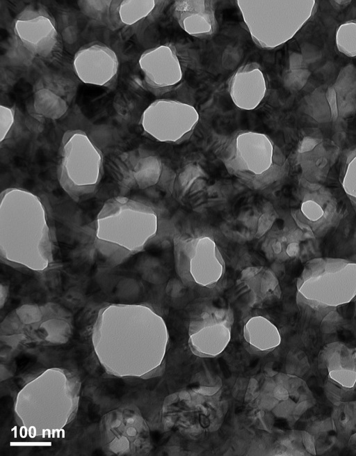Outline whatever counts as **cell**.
<instances>
[{
	"label": "cell",
	"instance_id": "cell-1",
	"mask_svg": "<svg viewBox=\"0 0 356 456\" xmlns=\"http://www.w3.org/2000/svg\"><path fill=\"white\" fill-rule=\"evenodd\" d=\"M54 232L45 201L21 187L1 193L0 251L6 261L46 269L53 261Z\"/></svg>",
	"mask_w": 356,
	"mask_h": 456
},
{
	"label": "cell",
	"instance_id": "cell-2",
	"mask_svg": "<svg viewBox=\"0 0 356 456\" xmlns=\"http://www.w3.org/2000/svg\"><path fill=\"white\" fill-rule=\"evenodd\" d=\"M159 217L147 202L118 196L104 203L94 223L97 255L118 264L143 251L158 234Z\"/></svg>",
	"mask_w": 356,
	"mask_h": 456
},
{
	"label": "cell",
	"instance_id": "cell-3",
	"mask_svg": "<svg viewBox=\"0 0 356 456\" xmlns=\"http://www.w3.org/2000/svg\"><path fill=\"white\" fill-rule=\"evenodd\" d=\"M297 301L321 311L347 304L356 298V262L316 258L307 262L296 282Z\"/></svg>",
	"mask_w": 356,
	"mask_h": 456
},
{
	"label": "cell",
	"instance_id": "cell-4",
	"mask_svg": "<svg viewBox=\"0 0 356 456\" xmlns=\"http://www.w3.org/2000/svg\"><path fill=\"white\" fill-rule=\"evenodd\" d=\"M104 174V157L88 134L80 129L66 132L58 150L56 175L63 191L76 202L98 191Z\"/></svg>",
	"mask_w": 356,
	"mask_h": 456
},
{
	"label": "cell",
	"instance_id": "cell-5",
	"mask_svg": "<svg viewBox=\"0 0 356 456\" xmlns=\"http://www.w3.org/2000/svg\"><path fill=\"white\" fill-rule=\"evenodd\" d=\"M252 40L273 49L290 40L308 21L314 1H237Z\"/></svg>",
	"mask_w": 356,
	"mask_h": 456
},
{
	"label": "cell",
	"instance_id": "cell-6",
	"mask_svg": "<svg viewBox=\"0 0 356 456\" xmlns=\"http://www.w3.org/2000/svg\"><path fill=\"white\" fill-rule=\"evenodd\" d=\"M223 162L227 171L254 189L272 185L284 174V161L265 134L243 131L228 143Z\"/></svg>",
	"mask_w": 356,
	"mask_h": 456
},
{
	"label": "cell",
	"instance_id": "cell-7",
	"mask_svg": "<svg viewBox=\"0 0 356 456\" xmlns=\"http://www.w3.org/2000/svg\"><path fill=\"white\" fill-rule=\"evenodd\" d=\"M176 272L186 285L212 290L223 281L225 261L215 239L207 235L174 238Z\"/></svg>",
	"mask_w": 356,
	"mask_h": 456
},
{
	"label": "cell",
	"instance_id": "cell-8",
	"mask_svg": "<svg viewBox=\"0 0 356 456\" xmlns=\"http://www.w3.org/2000/svg\"><path fill=\"white\" fill-rule=\"evenodd\" d=\"M200 119L192 105L172 100H157L143 112L140 125L149 137L165 143H178L190 136Z\"/></svg>",
	"mask_w": 356,
	"mask_h": 456
},
{
	"label": "cell",
	"instance_id": "cell-9",
	"mask_svg": "<svg viewBox=\"0 0 356 456\" xmlns=\"http://www.w3.org/2000/svg\"><path fill=\"white\" fill-rule=\"evenodd\" d=\"M13 32L18 45L37 58H52L60 49L56 22L41 6H27L20 11L13 20Z\"/></svg>",
	"mask_w": 356,
	"mask_h": 456
},
{
	"label": "cell",
	"instance_id": "cell-10",
	"mask_svg": "<svg viewBox=\"0 0 356 456\" xmlns=\"http://www.w3.org/2000/svg\"><path fill=\"white\" fill-rule=\"evenodd\" d=\"M233 315L229 309L211 308L202 312L190 323L188 345L201 357L222 353L231 339Z\"/></svg>",
	"mask_w": 356,
	"mask_h": 456
},
{
	"label": "cell",
	"instance_id": "cell-11",
	"mask_svg": "<svg viewBox=\"0 0 356 456\" xmlns=\"http://www.w3.org/2000/svg\"><path fill=\"white\" fill-rule=\"evenodd\" d=\"M72 63L79 80L97 86H111L119 70L117 54L101 42L90 43L80 48L75 53Z\"/></svg>",
	"mask_w": 356,
	"mask_h": 456
},
{
	"label": "cell",
	"instance_id": "cell-12",
	"mask_svg": "<svg viewBox=\"0 0 356 456\" xmlns=\"http://www.w3.org/2000/svg\"><path fill=\"white\" fill-rule=\"evenodd\" d=\"M138 68L145 85L151 89L164 91L177 85L183 70L176 49L171 45H161L144 52Z\"/></svg>",
	"mask_w": 356,
	"mask_h": 456
},
{
	"label": "cell",
	"instance_id": "cell-13",
	"mask_svg": "<svg viewBox=\"0 0 356 456\" xmlns=\"http://www.w3.org/2000/svg\"><path fill=\"white\" fill-rule=\"evenodd\" d=\"M292 216L310 237L325 233L337 219L336 202L325 191L316 190L303 195Z\"/></svg>",
	"mask_w": 356,
	"mask_h": 456
},
{
	"label": "cell",
	"instance_id": "cell-14",
	"mask_svg": "<svg viewBox=\"0 0 356 456\" xmlns=\"http://www.w3.org/2000/svg\"><path fill=\"white\" fill-rule=\"evenodd\" d=\"M318 366L327 379L341 388L356 386V348L339 341L330 343L319 353Z\"/></svg>",
	"mask_w": 356,
	"mask_h": 456
},
{
	"label": "cell",
	"instance_id": "cell-15",
	"mask_svg": "<svg viewBox=\"0 0 356 456\" xmlns=\"http://www.w3.org/2000/svg\"><path fill=\"white\" fill-rule=\"evenodd\" d=\"M165 3L152 0L111 1L107 22L120 33H134L156 17Z\"/></svg>",
	"mask_w": 356,
	"mask_h": 456
},
{
	"label": "cell",
	"instance_id": "cell-16",
	"mask_svg": "<svg viewBox=\"0 0 356 456\" xmlns=\"http://www.w3.org/2000/svg\"><path fill=\"white\" fill-rule=\"evenodd\" d=\"M229 93L238 108L251 111L263 102L267 93V84L264 72L256 63L241 67L232 77Z\"/></svg>",
	"mask_w": 356,
	"mask_h": 456
},
{
	"label": "cell",
	"instance_id": "cell-17",
	"mask_svg": "<svg viewBox=\"0 0 356 456\" xmlns=\"http://www.w3.org/2000/svg\"><path fill=\"white\" fill-rule=\"evenodd\" d=\"M215 1L206 0L176 1L172 14L180 27L188 34L205 38L216 33L218 24Z\"/></svg>",
	"mask_w": 356,
	"mask_h": 456
},
{
	"label": "cell",
	"instance_id": "cell-18",
	"mask_svg": "<svg viewBox=\"0 0 356 456\" xmlns=\"http://www.w3.org/2000/svg\"><path fill=\"white\" fill-rule=\"evenodd\" d=\"M245 341L254 349L268 352L281 343V335L277 327L265 317H250L243 329Z\"/></svg>",
	"mask_w": 356,
	"mask_h": 456
},
{
	"label": "cell",
	"instance_id": "cell-19",
	"mask_svg": "<svg viewBox=\"0 0 356 456\" xmlns=\"http://www.w3.org/2000/svg\"><path fill=\"white\" fill-rule=\"evenodd\" d=\"M239 283L245 285L261 299L275 297L279 298L281 289L275 274L264 267H250L241 272Z\"/></svg>",
	"mask_w": 356,
	"mask_h": 456
},
{
	"label": "cell",
	"instance_id": "cell-20",
	"mask_svg": "<svg viewBox=\"0 0 356 456\" xmlns=\"http://www.w3.org/2000/svg\"><path fill=\"white\" fill-rule=\"evenodd\" d=\"M335 42L341 53L350 57L356 56V19L346 22L338 27Z\"/></svg>",
	"mask_w": 356,
	"mask_h": 456
},
{
	"label": "cell",
	"instance_id": "cell-21",
	"mask_svg": "<svg viewBox=\"0 0 356 456\" xmlns=\"http://www.w3.org/2000/svg\"><path fill=\"white\" fill-rule=\"evenodd\" d=\"M341 183L344 192L356 208V152L348 159Z\"/></svg>",
	"mask_w": 356,
	"mask_h": 456
},
{
	"label": "cell",
	"instance_id": "cell-22",
	"mask_svg": "<svg viewBox=\"0 0 356 456\" xmlns=\"http://www.w3.org/2000/svg\"><path fill=\"white\" fill-rule=\"evenodd\" d=\"M16 111L14 107L0 106V142L2 144L10 136L15 123Z\"/></svg>",
	"mask_w": 356,
	"mask_h": 456
}]
</instances>
